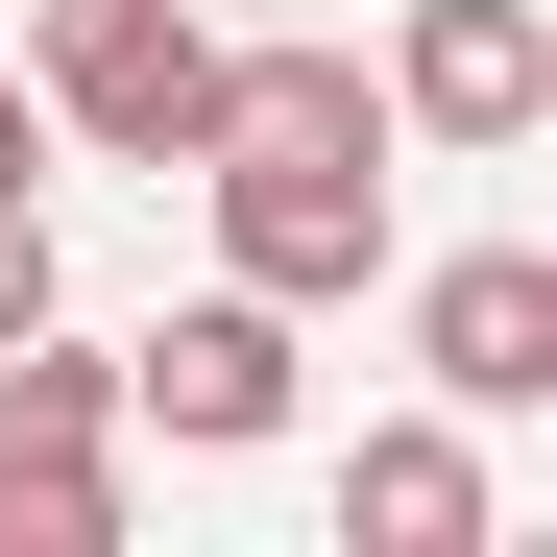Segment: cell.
<instances>
[{"mask_svg":"<svg viewBox=\"0 0 557 557\" xmlns=\"http://www.w3.org/2000/svg\"><path fill=\"white\" fill-rule=\"evenodd\" d=\"M0 195H49V98H25V49H0Z\"/></svg>","mask_w":557,"mask_h":557,"instance_id":"obj_8","label":"cell"},{"mask_svg":"<svg viewBox=\"0 0 557 557\" xmlns=\"http://www.w3.org/2000/svg\"><path fill=\"white\" fill-rule=\"evenodd\" d=\"M219 25H315V0H219Z\"/></svg>","mask_w":557,"mask_h":557,"instance_id":"obj_10","label":"cell"},{"mask_svg":"<svg viewBox=\"0 0 557 557\" xmlns=\"http://www.w3.org/2000/svg\"><path fill=\"white\" fill-rule=\"evenodd\" d=\"M412 363H436V412H557V243H460L412 292Z\"/></svg>","mask_w":557,"mask_h":557,"instance_id":"obj_6","label":"cell"},{"mask_svg":"<svg viewBox=\"0 0 557 557\" xmlns=\"http://www.w3.org/2000/svg\"><path fill=\"white\" fill-rule=\"evenodd\" d=\"M0 557H122V363L98 339H0Z\"/></svg>","mask_w":557,"mask_h":557,"instance_id":"obj_3","label":"cell"},{"mask_svg":"<svg viewBox=\"0 0 557 557\" xmlns=\"http://www.w3.org/2000/svg\"><path fill=\"white\" fill-rule=\"evenodd\" d=\"M339 533L363 557H485V436H460V412H388L339 460Z\"/></svg>","mask_w":557,"mask_h":557,"instance_id":"obj_7","label":"cell"},{"mask_svg":"<svg viewBox=\"0 0 557 557\" xmlns=\"http://www.w3.org/2000/svg\"><path fill=\"white\" fill-rule=\"evenodd\" d=\"M122 436H195V460H267V436H292V315H267L243 267H219L195 315H146V339H122Z\"/></svg>","mask_w":557,"mask_h":557,"instance_id":"obj_4","label":"cell"},{"mask_svg":"<svg viewBox=\"0 0 557 557\" xmlns=\"http://www.w3.org/2000/svg\"><path fill=\"white\" fill-rule=\"evenodd\" d=\"M533 122H557V25H533V0H412L388 146H533Z\"/></svg>","mask_w":557,"mask_h":557,"instance_id":"obj_5","label":"cell"},{"mask_svg":"<svg viewBox=\"0 0 557 557\" xmlns=\"http://www.w3.org/2000/svg\"><path fill=\"white\" fill-rule=\"evenodd\" d=\"M219 0H25V98L49 146H98V170H195L219 146Z\"/></svg>","mask_w":557,"mask_h":557,"instance_id":"obj_2","label":"cell"},{"mask_svg":"<svg viewBox=\"0 0 557 557\" xmlns=\"http://www.w3.org/2000/svg\"><path fill=\"white\" fill-rule=\"evenodd\" d=\"M25 315H49V219L0 195V339H25Z\"/></svg>","mask_w":557,"mask_h":557,"instance_id":"obj_9","label":"cell"},{"mask_svg":"<svg viewBox=\"0 0 557 557\" xmlns=\"http://www.w3.org/2000/svg\"><path fill=\"white\" fill-rule=\"evenodd\" d=\"M195 195H219V267H243L267 315L363 292V267H388V73H363V49H243Z\"/></svg>","mask_w":557,"mask_h":557,"instance_id":"obj_1","label":"cell"}]
</instances>
